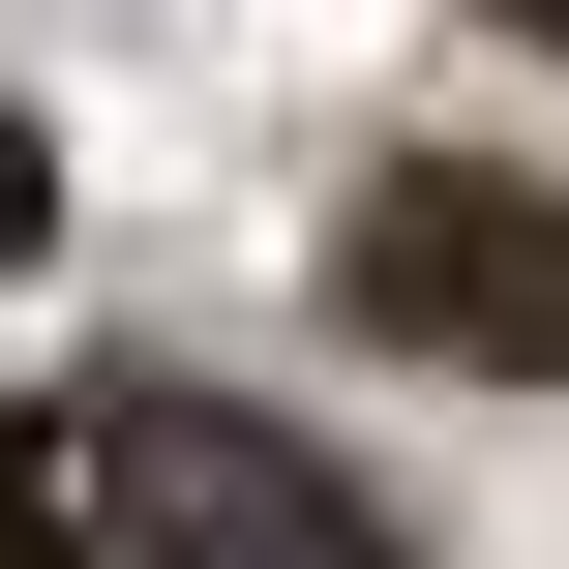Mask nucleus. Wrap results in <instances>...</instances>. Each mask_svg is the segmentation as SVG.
Listing matches in <instances>:
<instances>
[{
    "label": "nucleus",
    "mask_w": 569,
    "mask_h": 569,
    "mask_svg": "<svg viewBox=\"0 0 569 569\" xmlns=\"http://www.w3.org/2000/svg\"><path fill=\"white\" fill-rule=\"evenodd\" d=\"M330 300L390 360H450V390H569V180H510V150H360L330 180Z\"/></svg>",
    "instance_id": "obj_1"
},
{
    "label": "nucleus",
    "mask_w": 569,
    "mask_h": 569,
    "mask_svg": "<svg viewBox=\"0 0 569 569\" xmlns=\"http://www.w3.org/2000/svg\"><path fill=\"white\" fill-rule=\"evenodd\" d=\"M30 240H60V150H30V120H0V270H30Z\"/></svg>",
    "instance_id": "obj_4"
},
{
    "label": "nucleus",
    "mask_w": 569,
    "mask_h": 569,
    "mask_svg": "<svg viewBox=\"0 0 569 569\" xmlns=\"http://www.w3.org/2000/svg\"><path fill=\"white\" fill-rule=\"evenodd\" d=\"M60 450H90V569H420L360 450H300L270 390H60Z\"/></svg>",
    "instance_id": "obj_2"
},
{
    "label": "nucleus",
    "mask_w": 569,
    "mask_h": 569,
    "mask_svg": "<svg viewBox=\"0 0 569 569\" xmlns=\"http://www.w3.org/2000/svg\"><path fill=\"white\" fill-rule=\"evenodd\" d=\"M450 30H510V60H569V0H450Z\"/></svg>",
    "instance_id": "obj_5"
},
{
    "label": "nucleus",
    "mask_w": 569,
    "mask_h": 569,
    "mask_svg": "<svg viewBox=\"0 0 569 569\" xmlns=\"http://www.w3.org/2000/svg\"><path fill=\"white\" fill-rule=\"evenodd\" d=\"M0 569H90V450H60V390H0Z\"/></svg>",
    "instance_id": "obj_3"
}]
</instances>
